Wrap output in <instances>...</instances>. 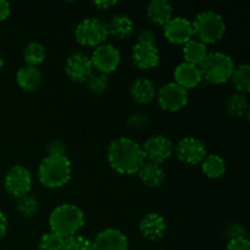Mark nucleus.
<instances>
[{
  "label": "nucleus",
  "instance_id": "1",
  "mask_svg": "<svg viewBox=\"0 0 250 250\" xmlns=\"http://www.w3.org/2000/svg\"><path fill=\"white\" fill-rule=\"evenodd\" d=\"M107 161L117 173L133 175L146 163V158L137 142L128 137H119L107 146Z\"/></svg>",
  "mask_w": 250,
  "mask_h": 250
},
{
  "label": "nucleus",
  "instance_id": "2",
  "mask_svg": "<svg viewBox=\"0 0 250 250\" xmlns=\"http://www.w3.org/2000/svg\"><path fill=\"white\" fill-rule=\"evenodd\" d=\"M84 226V214L75 204H61L56 207L49 216L50 231L63 239L76 236Z\"/></svg>",
  "mask_w": 250,
  "mask_h": 250
},
{
  "label": "nucleus",
  "instance_id": "3",
  "mask_svg": "<svg viewBox=\"0 0 250 250\" xmlns=\"http://www.w3.org/2000/svg\"><path fill=\"white\" fill-rule=\"evenodd\" d=\"M72 176L71 161L66 155L48 156L38 166V180L42 186L50 189L67 185Z\"/></svg>",
  "mask_w": 250,
  "mask_h": 250
},
{
  "label": "nucleus",
  "instance_id": "4",
  "mask_svg": "<svg viewBox=\"0 0 250 250\" xmlns=\"http://www.w3.org/2000/svg\"><path fill=\"white\" fill-rule=\"evenodd\" d=\"M193 36L207 44H215L224 38L226 23L224 17L215 11H204L198 15L192 23Z\"/></svg>",
  "mask_w": 250,
  "mask_h": 250
},
{
  "label": "nucleus",
  "instance_id": "5",
  "mask_svg": "<svg viewBox=\"0 0 250 250\" xmlns=\"http://www.w3.org/2000/svg\"><path fill=\"white\" fill-rule=\"evenodd\" d=\"M203 80L211 84H222L231 80L234 66L233 59L221 51L208 54L207 58L199 65Z\"/></svg>",
  "mask_w": 250,
  "mask_h": 250
},
{
  "label": "nucleus",
  "instance_id": "6",
  "mask_svg": "<svg viewBox=\"0 0 250 250\" xmlns=\"http://www.w3.org/2000/svg\"><path fill=\"white\" fill-rule=\"evenodd\" d=\"M109 31L107 24L98 17H88L82 20L75 29V38L77 43L88 48H98L105 44Z\"/></svg>",
  "mask_w": 250,
  "mask_h": 250
},
{
  "label": "nucleus",
  "instance_id": "7",
  "mask_svg": "<svg viewBox=\"0 0 250 250\" xmlns=\"http://www.w3.org/2000/svg\"><path fill=\"white\" fill-rule=\"evenodd\" d=\"M5 190L15 199L29 194L32 187V176L28 168L23 165H14L9 168L4 180Z\"/></svg>",
  "mask_w": 250,
  "mask_h": 250
},
{
  "label": "nucleus",
  "instance_id": "8",
  "mask_svg": "<svg viewBox=\"0 0 250 250\" xmlns=\"http://www.w3.org/2000/svg\"><path fill=\"white\" fill-rule=\"evenodd\" d=\"M156 99L164 111L177 112L188 104V90L175 82L166 83L156 92Z\"/></svg>",
  "mask_w": 250,
  "mask_h": 250
},
{
  "label": "nucleus",
  "instance_id": "9",
  "mask_svg": "<svg viewBox=\"0 0 250 250\" xmlns=\"http://www.w3.org/2000/svg\"><path fill=\"white\" fill-rule=\"evenodd\" d=\"M90 61L93 68L97 70V72L109 75L119 67L121 62V54L112 44H102L94 49L90 56Z\"/></svg>",
  "mask_w": 250,
  "mask_h": 250
},
{
  "label": "nucleus",
  "instance_id": "10",
  "mask_svg": "<svg viewBox=\"0 0 250 250\" xmlns=\"http://www.w3.org/2000/svg\"><path fill=\"white\" fill-rule=\"evenodd\" d=\"M175 153L178 160L186 165H199L204 160L207 146L200 139L195 137H185L175 146Z\"/></svg>",
  "mask_w": 250,
  "mask_h": 250
},
{
  "label": "nucleus",
  "instance_id": "11",
  "mask_svg": "<svg viewBox=\"0 0 250 250\" xmlns=\"http://www.w3.org/2000/svg\"><path fill=\"white\" fill-rule=\"evenodd\" d=\"M142 150H143L146 160L161 165L172 156L173 151H175V146L167 137L154 136L144 142Z\"/></svg>",
  "mask_w": 250,
  "mask_h": 250
},
{
  "label": "nucleus",
  "instance_id": "12",
  "mask_svg": "<svg viewBox=\"0 0 250 250\" xmlns=\"http://www.w3.org/2000/svg\"><path fill=\"white\" fill-rule=\"evenodd\" d=\"M93 65L90 58L84 53L76 51L66 60L65 71L72 82L84 83L93 73Z\"/></svg>",
  "mask_w": 250,
  "mask_h": 250
},
{
  "label": "nucleus",
  "instance_id": "13",
  "mask_svg": "<svg viewBox=\"0 0 250 250\" xmlns=\"http://www.w3.org/2000/svg\"><path fill=\"white\" fill-rule=\"evenodd\" d=\"M164 36L168 43L175 45H185L187 42L193 39L192 22L186 17H172L164 26Z\"/></svg>",
  "mask_w": 250,
  "mask_h": 250
},
{
  "label": "nucleus",
  "instance_id": "14",
  "mask_svg": "<svg viewBox=\"0 0 250 250\" xmlns=\"http://www.w3.org/2000/svg\"><path fill=\"white\" fill-rule=\"evenodd\" d=\"M132 60L139 70H153L160 63V54L156 44L136 43L132 48Z\"/></svg>",
  "mask_w": 250,
  "mask_h": 250
},
{
  "label": "nucleus",
  "instance_id": "15",
  "mask_svg": "<svg viewBox=\"0 0 250 250\" xmlns=\"http://www.w3.org/2000/svg\"><path fill=\"white\" fill-rule=\"evenodd\" d=\"M92 250H128V241L120 229H105L92 242Z\"/></svg>",
  "mask_w": 250,
  "mask_h": 250
},
{
  "label": "nucleus",
  "instance_id": "16",
  "mask_svg": "<svg viewBox=\"0 0 250 250\" xmlns=\"http://www.w3.org/2000/svg\"><path fill=\"white\" fill-rule=\"evenodd\" d=\"M167 231V224L164 216L158 212H149L139 221V232L146 239L150 242L164 238Z\"/></svg>",
  "mask_w": 250,
  "mask_h": 250
},
{
  "label": "nucleus",
  "instance_id": "17",
  "mask_svg": "<svg viewBox=\"0 0 250 250\" xmlns=\"http://www.w3.org/2000/svg\"><path fill=\"white\" fill-rule=\"evenodd\" d=\"M175 83L185 88L186 90L193 89L202 83L203 76L199 66L192 65L188 62H182L175 68Z\"/></svg>",
  "mask_w": 250,
  "mask_h": 250
},
{
  "label": "nucleus",
  "instance_id": "18",
  "mask_svg": "<svg viewBox=\"0 0 250 250\" xmlns=\"http://www.w3.org/2000/svg\"><path fill=\"white\" fill-rule=\"evenodd\" d=\"M16 82L23 92L33 93L39 89L42 82H43V78H42V73L38 68L24 65L16 72Z\"/></svg>",
  "mask_w": 250,
  "mask_h": 250
},
{
  "label": "nucleus",
  "instance_id": "19",
  "mask_svg": "<svg viewBox=\"0 0 250 250\" xmlns=\"http://www.w3.org/2000/svg\"><path fill=\"white\" fill-rule=\"evenodd\" d=\"M173 15V7L166 0H154L146 6V16L151 23L164 27Z\"/></svg>",
  "mask_w": 250,
  "mask_h": 250
},
{
  "label": "nucleus",
  "instance_id": "20",
  "mask_svg": "<svg viewBox=\"0 0 250 250\" xmlns=\"http://www.w3.org/2000/svg\"><path fill=\"white\" fill-rule=\"evenodd\" d=\"M138 177L146 188H159L165 181V171L158 164L146 161L138 170Z\"/></svg>",
  "mask_w": 250,
  "mask_h": 250
},
{
  "label": "nucleus",
  "instance_id": "21",
  "mask_svg": "<svg viewBox=\"0 0 250 250\" xmlns=\"http://www.w3.org/2000/svg\"><path fill=\"white\" fill-rule=\"evenodd\" d=\"M131 95L134 102L141 105H146L156 97L155 84L149 78L139 77L132 83Z\"/></svg>",
  "mask_w": 250,
  "mask_h": 250
},
{
  "label": "nucleus",
  "instance_id": "22",
  "mask_svg": "<svg viewBox=\"0 0 250 250\" xmlns=\"http://www.w3.org/2000/svg\"><path fill=\"white\" fill-rule=\"evenodd\" d=\"M107 24L109 36L115 37L116 39H127L132 36L134 31V22L129 16L125 14L115 15Z\"/></svg>",
  "mask_w": 250,
  "mask_h": 250
},
{
  "label": "nucleus",
  "instance_id": "23",
  "mask_svg": "<svg viewBox=\"0 0 250 250\" xmlns=\"http://www.w3.org/2000/svg\"><path fill=\"white\" fill-rule=\"evenodd\" d=\"M208 55L207 45L198 39H190L183 46V58L185 62L199 66Z\"/></svg>",
  "mask_w": 250,
  "mask_h": 250
},
{
  "label": "nucleus",
  "instance_id": "24",
  "mask_svg": "<svg viewBox=\"0 0 250 250\" xmlns=\"http://www.w3.org/2000/svg\"><path fill=\"white\" fill-rule=\"evenodd\" d=\"M202 171L208 178L216 180L222 177L226 172V163L220 155L209 154L202 161Z\"/></svg>",
  "mask_w": 250,
  "mask_h": 250
},
{
  "label": "nucleus",
  "instance_id": "25",
  "mask_svg": "<svg viewBox=\"0 0 250 250\" xmlns=\"http://www.w3.org/2000/svg\"><path fill=\"white\" fill-rule=\"evenodd\" d=\"M232 84L236 89V93L247 95L250 92V66L242 63L234 68L231 76Z\"/></svg>",
  "mask_w": 250,
  "mask_h": 250
},
{
  "label": "nucleus",
  "instance_id": "26",
  "mask_svg": "<svg viewBox=\"0 0 250 250\" xmlns=\"http://www.w3.org/2000/svg\"><path fill=\"white\" fill-rule=\"evenodd\" d=\"M248 99L247 95L233 93L226 99V111L229 116L242 117L248 112Z\"/></svg>",
  "mask_w": 250,
  "mask_h": 250
},
{
  "label": "nucleus",
  "instance_id": "27",
  "mask_svg": "<svg viewBox=\"0 0 250 250\" xmlns=\"http://www.w3.org/2000/svg\"><path fill=\"white\" fill-rule=\"evenodd\" d=\"M46 56L45 46L38 42H32L28 45H26L23 50V59L28 66L37 67L41 63L44 62Z\"/></svg>",
  "mask_w": 250,
  "mask_h": 250
},
{
  "label": "nucleus",
  "instance_id": "28",
  "mask_svg": "<svg viewBox=\"0 0 250 250\" xmlns=\"http://www.w3.org/2000/svg\"><path fill=\"white\" fill-rule=\"evenodd\" d=\"M38 210L39 203L34 195L27 194L17 199V211L23 217H33Z\"/></svg>",
  "mask_w": 250,
  "mask_h": 250
},
{
  "label": "nucleus",
  "instance_id": "29",
  "mask_svg": "<svg viewBox=\"0 0 250 250\" xmlns=\"http://www.w3.org/2000/svg\"><path fill=\"white\" fill-rule=\"evenodd\" d=\"M109 88V77L100 72H93L87 80V89L92 94H103Z\"/></svg>",
  "mask_w": 250,
  "mask_h": 250
},
{
  "label": "nucleus",
  "instance_id": "30",
  "mask_svg": "<svg viewBox=\"0 0 250 250\" xmlns=\"http://www.w3.org/2000/svg\"><path fill=\"white\" fill-rule=\"evenodd\" d=\"M39 250H65V239L49 231L42 236L38 244Z\"/></svg>",
  "mask_w": 250,
  "mask_h": 250
},
{
  "label": "nucleus",
  "instance_id": "31",
  "mask_svg": "<svg viewBox=\"0 0 250 250\" xmlns=\"http://www.w3.org/2000/svg\"><path fill=\"white\" fill-rule=\"evenodd\" d=\"M65 250H92V242L83 236H73L65 239Z\"/></svg>",
  "mask_w": 250,
  "mask_h": 250
},
{
  "label": "nucleus",
  "instance_id": "32",
  "mask_svg": "<svg viewBox=\"0 0 250 250\" xmlns=\"http://www.w3.org/2000/svg\"><path fill=\"white\" fill-rule=\"evenodd\" d=\"M149 117L143 112H134L131 114L127 119V125L132 129H143L148 126Z\"/></svg>",
  "mask_w": 250,
  "mask_h": 250
},
{
  "label": "nucleus",
  "instance_id": "33",
  "mask_svg": "<svg viewBox=\"0 0 250 250\" xmlns=\"http://www.w3.org/2000/svg\"><path fill=\"white\" fill-rule=\"evenodd\" d=\"M227 239L229 241H233V239H239V238H247V229L239 222H232L229 226L226 227V231H225Z\"/></svg>",
  "mask_w": 250,
  "mask_h": 250
},
{
  "label": "nucleus",
  "instance_id": "34",
  "mask_svg": "<svg viewBox=\"0 0 250 250\" xmlns=\"http://www.w3.org/2000/svg\"><path fill=\"white\" fill-rule=\"evenodd\" d=\"M46 155L48 156H58V155H66V146L59 139H53L49 142L45 146Z\"/></svg>",
  "mask_w": 250,
  "mask_h": 250
},
{
  "label": "nucleus",
  "instance_id": "35",
  "mask_svg": "<svg viewBox=\"0 0 250 250\" xmlns=\"http://www.w3.org/2000/svg\"><path fill=\"white\" fill-rule=\"evenodd\" d=\"M225 250H250V242L248 238H239L229 241Z\"/></svg>",
  "mask_w": 250,
  "mask_h": 250
},
{
  "label": "nucleus",
  "instance_id": "36",
  "mask_svg": "<svg viewBox=\"0 0 250 250\" xmlns=\"http://www.w3.org/2000/svg\"><path fill=\"white\" fill-rule=\"evenodd\" d=\"M137 43H144V44H156V36L153 31L150 29H143L139 33L138 41Z\"/></svg>",
  "mask_w": 250,
  "mask_h": 250
},
{
  "label": "nucleus",
  "instance_id": "37",
  "mask_svg": "<svg viewBox=\"0 0 250 250\" xmlns=\"http://www.w3.org/2000/svg\"><path fill=\"white\" fill-rule=\"evenodd\" d=\"M10 11H11V7H10L9 2L5 0H0V22L9 17Z\"/></svg>",
  "mask_w": 250,
  "mask_h": 250
},
{
  "label": "nucleus",
  "instance_id": "38",
  "mask_svg": "<svg viewBox=\"0 0 250 250\" xmlns=\"http://www.w3.org/2000/svg\"><path fill=\"white\" fill-rule=\"evenodd\" d=\"M116 4L117 1H115V0H99V1L93 2V5L99 10H107L110 7L115 6Z\"/></svg>",
  "mask_w": 250,
  "mask_h": 250
},
{
  "label": "nucleus",
  "instance_id": "39",
  "mask_svg": "<svg viewBox=\"0 0 250 250\" xmlns=\"http://www.w3.org/2000/svg\"><path fill=\"white\" fill-rule=\"evenodd\" d=\"M7 233V219L1 211H0V239L4 238Z\"/></svg>",
  "mask_w": 250,
  "mask_h": 250
},
{
  "label": "nucleus",
  "instance_id": "40",
  "mask_svg": "<svg viewBox=\"0 0 250 250\" xmlns=\"http://www.w3.org/2000/svg\"><path fill=\"white\" fill-rule=\"evenodd\" d=\"M2 67H4V59H2L1 54H0V71L2 70Z\"/></svg>",
  "mask_w": 250,
  "mask_h": 250
}]
</instances>
